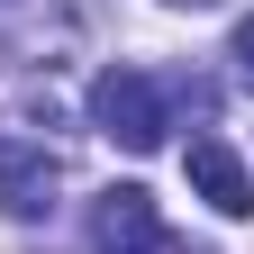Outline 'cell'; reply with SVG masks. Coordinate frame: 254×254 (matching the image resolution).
Segmentation results:
<instances>
[{
    "mask_svg": "<svg viewBox=\"0 0 254 254\" xmlns=\"http://www.w3.org/2000/svg\"><path fill=\"white\" fill-rule=\"evenodd\" d=\"M145 254H200V245H182V236H154V245H145Z\"/></svg>",
    "mask_w": 254,
    "mask_h": 254,
    "instance_id": "obj_6",
    "label": "cell"
},
{
    "mask_svg": "<svg viewBox=\"0 0 254 254\" xmlns=\"http://www.w3.org/2000/svg\"><path fill=\"white\" fill-rule=\"evenodd\" d=\"M64 190V164L46 136H18V118H0V209L9 218H46Z\"/></svg>",
    "mask_w": 254,
    "mask_h": 254,
    "instance_id": "obj_2",
    "label": "cell"
},
{
    "mask_svg": "<svg viewBox=\"0 0 254 254\" xmlns=\"http://www.w3.org/2000/svg\"><path fill=\"white\" fill-rule=\"evenodd\" d=\"M173 9H218V0H173Z\"/></svg>",
    "mask_w": 254,
    "mask_h": 254,
    "instance_id": "obj_7",
    "label": "cell"
},
{
    "mask_svg": "<svg viewBox=\"0 0 254 254\" xmlns=\"http://www.w3.org/2000/svg\"><path fill=\"white\" fill-rule=\"evenodd\" d=\"M182 173H190V190H200L218 218H254V173L236 164V145H227V136H200V145L182 154Z\"/></svg>",
    "mask_w": 254,
    "mask_h": 254,
    "instance_id": "obj_4",
    "label": "cell"
},
{
    "mask_svg": "<svg viewBox=\"0 0 254 254\" xmlns=\"http://www.w3.org/2000/svg\"><path fill=\"white\" fill-rule=\"evenodd\" d=\"M91 127L118 136L127 154H154V145L173 136V91L154 82V73H136V64H109V73L91 82Z\"/></svg>",
    "mask_w": 254,
    "mask_h": 254,
    "instance_id": "obj_1",
    "label": "cell"
},
{
    "mask_svg": "<svg viewBox=\"0 0 254 254\" xmlns=\"http://www.w3.org/2000/svg\"><path fill=\"white\" fill-rule=\"evenodd\" d=\"M154 236V190L145 182H109L100 200H91V254H145Z\"/></svg>",
    "mask_w": 254,
    "mask_h": 254,
    "instance_id": "obj_3",
    "label": "cell"
},
{
    "mask_svg": "<svg viewBox=\"0 0 254 254\" xmlns=\"http://www.w3.org/2000/svg\"><path fill=\"white\" fill-rule=\"evenodd\" d=\"M227 55H236V73L254 82V18H236V37H227Z\"/></svg>",
    "mask_w": 254,
    "mask_h": 254,
    "instance_id": "obj_5",
    "label": "cell"
}]
</instances>
